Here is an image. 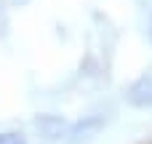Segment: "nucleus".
Returning <instances> with one entry per match:
<instances>
[{
  "mask_svg": "<svg viewBox=\"0 0 152 144\" xmlns=\"http://www.w3.org/2000/svg\"><path fill=\"white\" fill-rule=\"evenodd\" d=\"M0 144H27L21 134H0Z\"/></svg>",
  "mask_w": 152,
  "mask_h": 144,
  "instance_id": "4",
  "label": "nucleus"
},
{
  "mask_svg": "<svg viewBox=\"0 0 152 144\" xmlns=\"http://www.w3.org/2000/svg\"><path fill=\"white\" fill-rule=\"evenodd\" d=\"M37 128L45 134V139H59V136L64 134V123H61L59 118H53V115L37 118Z\"/></svg>",
  "mask_w": 152,
  "mask_h": 144,
  "instance_id": "3",
  "label": "nucleus"
},
{
  "mask_svg": "<svg viewBox=\"0 0 152 144\" xmlns=\"http://www.w3.org/2000/svg\"><path fill=\"white\" fill-rule=\"evenodd\" d=\"M102 126H104L102 118H86L83 123H77V126L72 128V134H69V136H72V144H80V142H86V139H91Z\"/></svg>",
  "mask_w": 152,
  "mask_h": 144,
  "instance_id": "2",
  "label": "nucleus"
},
{
  "mask_svg": "<svg viewBox=\"0 0 152 144\" xmlns=\"http://www.w3.org/2000/svg\"><path fill=\"white\" fill-rule=\"evenodd\" d=\"M128 102L134 107H152V75L136 80L128 88Z\"/></svg>",
  "mask_w": 152,
  "mask_h": 144,
  "instance_id": "1",
  "label": "nucleus"
}]
</instances>
